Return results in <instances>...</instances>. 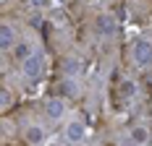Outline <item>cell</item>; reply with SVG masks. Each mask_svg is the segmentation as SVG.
<instances>
[{
    "mask_svg": "<svg viewBox=\"0 0 152 146\" xmlns=\"http://www.w3.org/2000/svg\"><path fill=\"white\" fill-rule=\"evenodd\" d=\"M58 94H61V97H76V94H79V86L74 84V78H68V76L61 78V84H58Z\"/></svg>",
    "mask_w": 152,
    "mask_h": 146,
    "instance_id": "52a82bcc",
    "label": "cell"
},
{
    "mask_svg": "<svg viewBox=\"0 0 152 146\" xmlns=\"http://www.w3.org/2000/svg\"><path fill=\"white\" fill-rule=\"evenodd\" d=\"M3 104H5V107L11 104V91H3Z\"/></svg>",
    "mask_w": 152,
    "mask_h": 146,
    "instance_id": "4fadbf2b",
    "label": "cell"
},
{
    "mask_svg": "<svg viewBox=\"0 0 152 146\" xmlns=\"http://www.w3.org/2000/svg\"><path fill=\"white\" fill-rule=\"evenodd\" d=\"M94 26H97V31H100L102 37H115L118 21H115L110 13H100V16H97V21H94Z\"/></svg>",
    "mask_w": 152,
    "mask_h": 146,
    "instance_id": "7a4b0ae2",
    "label": "cell"
},
{
    "mask_svg": "<svg viewBox=\"0 0 152 146\" xmlns=\"http://www.w3.org/2000/svg\"><path fill=\"white\" fill-rule=\"evenodd\" d=\"M61 71H63V76H68V78H74L76 73H81V63L76 58H66L61 63Z\"/></svg>",
    "mask_w": 152,
    "mask_h": 146,
    "instance_id": "ba28073f",
    "label": "cell"
},
{
    "mask_svg": "<svg viewBox=\"0 0 152 146\" xmlns=\"http://www.w3.org/2000/svg\"><path fill=\"white\" fill-rule=\"evenodd\" d=\"M26 141H29V144H42V141H45V131H42V128H37V125H31V128H26Z\"/></svg>",
    "mask_w": 152,
    "mask_h": 146,
    "instance_id": "9c48e42d",
    "label": "cell"
},
{
    "mask_svg": "<svg viewBox=\"0 0 152 146\" xmlns=\"http://www.w3.org/2000/svg\"><path fill=\"white\" fill-rule=\"evenodd\" d=\"M121 94H123V97H134V94H137V86H134V81L123 78V81H121Z\"/></svg>",
    "mask_w": 152,
    "mask_h": 146,
    "instance_id": "7c38bea8",
    "label": "cell"
},
{
    "mask_svg": "<svg viewBox=\"0 0 152 146\" xmlns=\"http://www.w3.org/2000/svg\"><path fill=\"white\" fill-rule=\"evenodd\" d=\"M42 73V55L39 52H31L29 58L24 60V76L26 78H37Z\"/></svg>",
    "mask_w": 152,
    "mask_h": 146,
    "instance_id": "3957f363",
    "label": "cell"
},
{
    "mask_svg": "<svg viewBox=\"0 0 152 146\" xmlns=\"http://www.w3.org/2000/svg\"><path fill=\"white\" fill-rule=\"evenodd\" d=\"M29 55H31V47L26 42H16L13 44V58L16 60H26Z\"/></svg>",
    "mask_w": 152,
    "mask_h": 146,
    "instance_id": "8fae6325",
    "label": "cell"
},
{
    "mask_svg": "<svg viewBox=\"0 0 152 146\" xmlns=\"http://www.w3.org/2000/svg\"><path fill=\"white\" fill-rule=\"evenodd\" d=\"M63 102L58 99V97H53V99H47L45 102V115L50 117V120H61V115H63Z\"/></svg>",
    "mask_w": 152,
    "mask_h": 146,
    "instance_id": "277c9868",
    "label": "cell"
},
{
    "mask_svg": "<svg viewBox=\"0 0 152 146\" xmlns=\"http://www.w3.org/2000/svg\"><path fill=\"white\" fill-rule=\"evenodd\" d=\"M131 141H134L137 146H144L147 141H150V131H147V128H142V125L134 128V131H131Z\"/></svg>",
    "mask_w": 152,
    "mask_h": 146,
    "instance_id": "30bf717a",
    "label": "cell"
},
{
    "mask_svg": "<svg viewBox=\"0 0 152 146\" xmlns=\"http://www.w3.org/2000/svg\"><path fill=\"white\" fill-rule=\"evenodd\" d=\"M0 44H3V50H8V47L16 44V29L11 24H3V29H0Z\"/></svg>",
    "mask_w": 152,
    "mask_h": 146,
    "instance_id": "8992f818",
    "label": "cell"
},
{
    "mask_svg": "<svg viewBox=\"0 0 152 146\" xmlns=\"http://www.w3.org/2000/svg\"><path fill=\"white\" fill-rule=\"evenodd\" d=\"M131 58L139 68H150L152 65V42L147 39H134L131 42Z\"/></svg>",
    "mask_w": 152,
    "mask_h": 146,
    "instance_id": "6da1fadb",
    "label": "cell"
},
{
    "mask_svg": "<svg viewBox=\"0 0 152 146\" xmlns=\"http://www.w3.org/2000/svg\"><path fill=\"white\" fill-rule=\"evenodd\" d=\"M66 138H68L71 144H79V141L84 138V125H81V120L68 123V128H66Z\"/></svg>",
    "mask_w": 152,
    "mask_h": 146,
    "instance_id": "5b68a950",
    "label": "cell"
}]
</instances>
